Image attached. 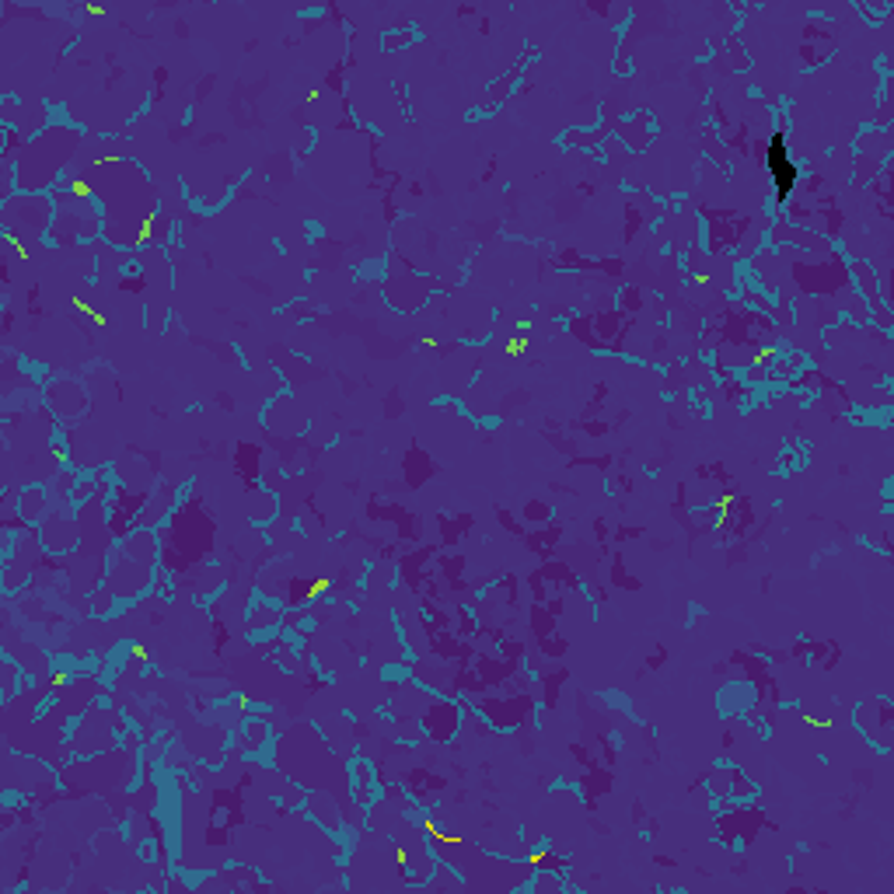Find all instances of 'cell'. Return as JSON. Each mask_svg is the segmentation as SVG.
Listing matches in <instances>:
<instances>
[{
  "instance_id": "cell-1",
  "label": "cell",
  "mask_w": 894,
  "mask_h": 894,
  "mask_svg": "<svg viewBox=\"0 0 894 894\" xmlns=\"http://www.w3.org/2000/svg\"><path fill=\"white\" fill-rule=\"evenodd\" d=\"M769 175H772V186H776V196L786 200L793 193V186H797V165H793L783 137H776L769 144Z\"/></svg>"
}]
</instances>
